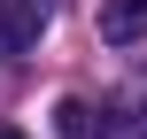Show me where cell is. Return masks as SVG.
<instances>
[{
	"label": "cell",
	"instance_id": "5",
	"mask_svg": "<svg viewBox=\"0 0 147 139\" xmlns=\"http://www.w3.org/2000/svg\"><path fill=\"white\" fill-rule=\"evenodd\" d=\"M0 139H23V132H16V124H0Z\"/></svg>",
	"mask_w": 147,
	"mask_h": 139
},
{
	"label": "cell",
	"instance_id": "3",
	"mask_svg": "<svg viewBox=\"0 0 147 139\" xmlns=\"http://www.w3.org/2000/svg\"><path fill=\"white\" fill-rule=\"evenodd\" d=\"M54 139H109L101 124H93V108L70 93V101H54Z\"/></svg>",
	"mask_w": 147,
	"mask_h": 139
},
{
	"label": "cell",
	"instance_id": "2",
	"mask_svg": "<svg viewBox=\"0 0 147 139\" xmlns=\"http://www.w3.org/2000/svg\"><path fill=\"white\" fill-rule=\"evenodd\" d=\"M101 39L109 46H140L147 39V0H101Z\"/></svg>",
	"mask_w": 147,
	"mask_h": 139
},
{
	"label": "cell",
	"instance_id": "4",
	"mask_svg": "<svg viewBox=\"0 0 147 139\" xmlns=\"http://www.w3.org/2000/svg\"><path fill=\"white\" fill-rule=\"evenodd\" d=\"M116 139H147V85H140V101H132V124H124Z\"/></svg>",
	"mask_w": 147,
	"mask_h": 139
},
{
	"label": "cell",
	"instance_id": "1",
	"mask_svg": "<svg viewBox=\"0 0 147 139\" xmlns=\"http://www.w3.org/2000/svg\"><path fill=\"white\" fill-rule=\"evenodd\" d=\"M39 31H47V0H0V46L8 54L39 46Z\"/></svg>",
	"mask_w": 147,
	"mask_h": 139
}]
</instances>
